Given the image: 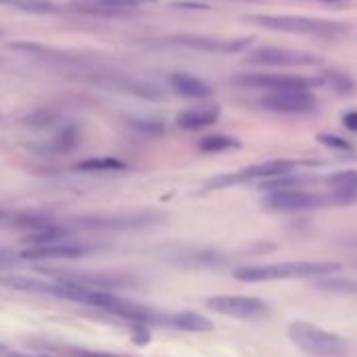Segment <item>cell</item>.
Returning a JSON list of instances; mask_svg holds the SVG:
<instances>
[{
    "label": "cell",
    "instance_id": "1",
    "mask_svg": "<svg viewBox=\"0 0 357 357\" xmlns=\"http://www.w3.org/2000/svg\"><path fill=\"white\" fill-rule=\"evenodd\" d=\"M244 22L269 32L311 36L324 40H336L347 34L344 24L332 20H319V17H303V15H246Z\"/></svg>",
    "mask_w": 357,
    "mask_h": 357
},
{
    "label": "cell",
    "instance_id": "2",
    "mask_svg": "<svg viewBox=\"0 0 357 357\" xmlns=\"http://www.w3.org/2000/svg\"><path fill=\"white\" fill-rule=\"evenodd\" d=\"M342 269L336 261H290L271 265H250L234 271L240 282H275V280H305V278H326Z\"/></svg>",
    "mask_w": 357,
    "mask_h": 357
},
{
    "label": "cell",
    "instance_id": "3",
    "mask_svg": "<svg viewBox=\"0 0 357 357\" xmlns=\"http://www.w3.org/2000/svg\"><path fill=\"white\" fill-rule=\"evenodd\" d=\"M286 332H288V338L292 340V344L311 357H344L349 351L344 338H340L338 334L328 332L311 321L296 319L288 326Z\"/></svg>",
    "mask_w": 357,
    "mask_h": 357
},
{
    "label": "cell",
    "instance_id": "4",
    "mask_svg": "<svg viewBox=\"0 0 357 357\" xmlns=\"http://www.w3.org/2000/svg\"><path fill=\"white\" fill-rule=\"evenodd\" d=\"M298 166H303V162L296 160H269V162H261L255 166H246L238 172L231 174H221L215 176L206 183V190H223V188H231L236 183H248V181H269V178H278L282 174H290L294 172Z\"/></svg>",
    "mask_w": 357,
    "mask_h": 357
},
{
    "label": "cell",
    "instance_id": "5",
    "mask_svg": "<svg viewBox=\"0 0 357 357\" xmlns=\"http://www.w3.org/2000/svg\"><path fill=\"white\" fill-rule=\"evenodd\" d=\"M242 89H255L265 93H284V91H313L321 84L319 76H301V74H242L234 80Z\"/></svg>",
    "mask_w": 357,
    "mask_h": 357
},
{
    "label": "cell",
    "instance_id": "6",
    "mask_svg": "<svg viewBox=\"0 0 357 357\" xmlns=\"http://www.w3.org/2000/svg\"><path fill=\"white\" fill-rule=\"evenodd\" d=\"M170 45L198 51V53H215V55H234L250 49L255 45V38H221V36H208V34H172L166 38Z\"/></svg>",
    "mask_w": 357,
    "mask_h": 357
},
{
    "label": "cell",
    "instance_id": "7",
    "mask_svg": "<svg viewBox=\"0 0 357 357\" xmlns=\"http://www.w3.org/2000/svg\"><path fill=\"white\" fill-rule=\"evenodd\" d=\"M206 307L219 315L236 317V319H261L271 313L267 301L246 294H217L206 298Z\"/></svg>",
    "mask_w": 357,
    "mask_h": 357
},
{
    "label": "cell",
    "instance_id": "8",
    "mask_svg": "<svg viewBox=\"0 0 357 357\" xmlns=\"http://www.w3.org/2000/svg\"><path fill=\"white\" fill-rule=\"evenodd\" d=\"M328 204H334L332 194L319 196L307 190H280L263 198V208L269 213H305Z\"/></svg>",
    "mask_w": 357,
    "mask_h": 357
},
{
    "label": "cell",
    "instance_id": "9",
    "mask_svg": "<svg viewBox=\"0 0 357 357\" xmlns=\"http://www.w3.org/2000/svg\"><path fill=\"white\" fill-rule=\"evenodd\" d=\"M248 63L269 66V68H303V66H319L324 59L319 55L282 47H257L246 55Z\"/></svg>",
    "mask_w": 357,
    "mask_h": 357
},
{
    "label": "cell",
    "instance_id": "10",
    "mask_svg": "<svg viewBox=\"0 0 357 357\" xmlns=\"http://www.w3.org/2000/svg\"><path fill=\"white\" fill-rule=\"evenodd\" d=\"M155 213H124V215H95V217H80L74 219L72 225L78 229L101 231V229H132L151 225L155 221Z\"/></svg>",
    "mask_w": 357,
    "mask_h": 357
},
{
    "label": "cell",
    "instance_id": "11",
    "mask_svg": "<svg viewBox=\"0 0 357 357\" xmlns=\"http://www.w3.org/2000/svg\"><path fill=\"white\" fill-rule=\"evenodd\" d=\"M259 105L278 114H307L317 105V99L311 91H284L263 95Z\"/></svg>",
    "mask_w": 357,
    "mask_h": 357
},
{
    "label": "cell",
    "instance_id": "12",
    "mask_svg": "<svg viewBox=\"0 0 357 357\" xmlns=\"http://www.w3.org/2000/svg\"><path fill=\"white\" fill-rule=\"evenodd\" d=\"M155 0H70V7L78 13L99 15V17H118L130 11L153 5Z\"/></svg>",
    "mask_w": 357,
    "mask_h": 357
},
{
    "label": "cell",
    "instance_id": "13",
    "mask_svg": "<svg viewBox=\"0 0 357 357\" xmlns=\"http://www.w3.org/2000/svg\"><path fill=\"white\" fill-rule=\"evenodd\" d=\"M91 248L84 244H72V242H57V244H45V246H30L24 252H20V259L24 261H47V259H78L84 257Z\"/></svg>",
    "mask_w": 357,
    "mask_h": 357
},
{
    "label": "cell",
    "instance_id": "14",
    "mask_svg": "<svg viewBox=\"0 0 357 357\" xmlns=\"http://www.w3.org/2000/svg\"><path fill=\"white\" fill-rule=\"evenodd\" d=\"M221 116V107L213 105V103H202V105H194L188 107L183 112H178L174 122L178 128H185V130H200L206 126H213Z\"/></svg>",
    "mask_w": 357,
    "mask_h": 357
},
{
    "label": "cell",
    "instance_id": "15",
    "mask_svg": "<svg viewBox=\"0 0 357 357\" xmlns=\"http://www.w3.org/2000/svg\"><path fill=\"white\" fill-rule=\"evenodd\" d=\"M170 89L183 99H208L213 95V86L202 78L188 74V72H174L168 76Z\"/></svg>",
    "mask_w": 357,
    "mask_h": 357
},
{
    "label": "cell",
    "instance_id": "16",
    "mask_svg": "<svg viewBox=\"0 0 357 357\" xmlns=\"http://www.w3.org/2000/svg\"><path fill=\"white\" fill-rule=\"evenodd\" d=\"M164 326H170V328H176V330H188V332H211L215 328V324L211 319H206L204 315H200L196 311L170 313V315H166Z\"/></svg>",
    "mask_w": 357,
    "mask_h": 357
},
{
    "label": "cell",
    "instance_id": "17",
    "mask_svg": "<svg viewBox=\"0 0 357 357\" xmlns=\"http://www.w3.org/2000/svg\"><path fill=\"white\" fill-rule=\"evenodd\" d=\"M0 5L15 7L24 13L32 15H57L61 13V7L53 0H0Z\"/></svg>",
    "mask_w": 357,
    "mask_h": 357
},
{
    "label": "cell",
    "instance_id": "18",
    "mask_svg": "<svg viewBox=\"0 0 357 357\" xmlns=\"http://www.w3.org/2000/svg\"><path fill=\"white\" fill-rule=\"evenodd\" d=\"M319 80H321V84H326V86H330L334 93H338V95H351L353 91H355V80L347 74V72H342V70H334V68H330V70H324L321 72V76H319Z\"/></svg>",
    "mask_w": 357,
    "mask_h": 357
},
{
    "label": "cell",
    "instance_id": "19",
    "mask_svg": "<svg viewBox=\"0 0 357 357\" xmlns=\"http://www.w3.org/2000/svg\"><path fill=\"white\" fill-rule=\"evenodd\" d=\"M240 145L242 143L231 135H208L198 143V147L206 153H223L229 149H238Z\"/></svg>",
    "mask_w": 357,
    "mask_h": 357
},
{
    "label": "cell",
    "instance_id": "20",
    "mask_svg": "<svg viewBox=\"0 0 357 357\" xmlns=\"http://www.w3.org/2000/svg\"><path fill=\"white\" fill-rule=\"evenodd\" d=\"M126 164L118 158H89L76 164V170L82 172H112V170H124Z\"/></svg>",
    "mask_w": 357,
    "mask_h": 357
},
{
    "label": "cell",
    "instance_id": "21",
    "mask_svg": "<svg viewBox=\"0 0 357 357\" xmlns=\"http://www.w3.org/2000/svg\"><path fill=\"white\" fill-rule=\"evenodd\" d=\"M324 181L334 190V192H351L357 194V170H340L330 176H326Z\"/></svg>",
    "mask_w": 357,
    "mask_h": 357
},
{
    "label": "cell",
    "instance_id": "22",
    "mask_svg": "<svg viewBox=\"0 0 357 357\" xmlns=\"http://www.w3.org/2000/svg\"><path fill=\"white\" fill-rule=\"evenodd\" d=\"M319 290H328V292H340V294H357V282L355 280H347V278H334V275H326L315 284Z\"/></svg>",
    "mask_w": 357,
    "mask_h": 357
},
{
    "label": "cell",
    "instance_id": "23",
    "mask_svg": "<svg viewBox=\"0 0 357 357\" xmlns=\"http://www.w3.org/2000/svg\"><path fill=\"white\" fill-rule=\"evenodd\" d=\"M78 141H80V130H78V126H66V128L55 137L53 149H55L57 153H63V151L74 149V147L78 145Z\"/></svg>",
    "mask_w": 357,
    "mask_h": 357
},
{
    "label": "cell",
    "instance_id": "24",
    "mask_svg": "<svg viewBox=\"0 0 357 357\" xmlns=\"http://www.w3.org/2000/svg\"><path fill=\"white\" fill-rule=\"evenodd\" d=\"M128 124L135 130L143 132V135H153L155 137V135L164 132V122L158 120V118H132V120H128Z\"/></svg>",
    "mask_w": 357,
    "mask_h": 357
},
{
    "label": "cell",
    "instance_id": "25",
    "mask_svg": "<svg viewBox=\"0 0 357 357\" xmlns=\"http://www.w3.org/2000/svg\"><path fill=\"white\" fill-rule=\"evenodd\" d=\"M317 141H319L321 145H326V147H330V149H338V151H351V149H353V145H351L347 139L338 137V135H328V132H324V135H317Z\"/></svg>",
    "mask_w": 357,
    "mask_h": 357
},
{
    "label": "cell",
    "instance_id": "26",
    "mask_svg": "<svg viewBox=\"0 0 357 357\" xmlns=\"http://www.w3.org/2000/svg\"><path fill=\"white\" fill-rule=\"evenodd\" d=\"M55 120H57V116L53 112H36L30 118H26V124L36 126V128H43V126H51Z\"/></svg>",
    "mask_w": 357,
    "mask_h": 357
},
{
    "label": "cell",
    "instance_id": "27",
    "mask_svg": "<svg viewBox=\"0 0 357 357\" xmlns=\"http://www.w3.org/2000/svg\"><path fill=\"white\" fill-rule=\"evenodd\" d=\"M342 124H344V128H347V130L357 132V109H349V112H344V114H342Z\"/></svg>",
    "mask_w": 357,
    "mask_h": 357
},
{
    "label": "cell",
    "instance_id": "28",
    "mask_svg": "<svg viewBox=\"0 0 357 357\" xmlns=\"http://www.w3.org/2000/svg\"><path fill=\"white\" fill-rule=\"evenodd\" d=\"M76 357H124V355L103 353V351H76Z\"/></svg>",
    "mask_w": 357,
    "mask_h": 357
},
{
    "label": "cell",
    "instance_id": "29",
    "mask_svg": "<svg viewBox=\"0 0 357 357\" xmlns=\"http://www.w3.org/2000/svg\"><path fill=\"white\" fill-rule=\"evenodd\" d=\"M13 263V257L9 255V252H3V250H0V269H3V267H9Z\"/></svg>",
    "mask_w": 357,
    "mask_h": 357
},
{
    "label": "cell",
    "instance_id": "30",
    "mask_svg": "<svg viewBox=\"0 0 357 357\" xmlns=\"http://www.w3.org/2000/svg\"><path fill=\"white\" fill-rule=\"evenodd\" d=\"M13 219V215H9L7 211H0V225H9Z\"/></svg>",
    "mask_w": 357,
    "mask_h": 357
},
{
    "label": "cell",
    "instance_id": "31",
    "mask_svg": "<svg viewBox=\"0 0 357 357\" xmlns=\"http://www.w3.org/2000/svg\"><path fill=\"white\" fill-rule=\"evenodd\" d=\"M326 3H334V0H326Z\"/></svg>",
    "mask_w": 357,
    "mask_h": 357
},
{
    "label": "cell",
    "instance_id": "32",
    "mask_svg": "<svg viewBox=\"0 0 357 357\" xmlns=\"http://www.w3.org/2000/svg\"><path fill=\"white\" fill-rule=\"evenodd\" d=\"M0 351H3V344H0Z\"/></svg>",
    "mask_w": 357,
    "mask_h": 357
}]
</instances>
